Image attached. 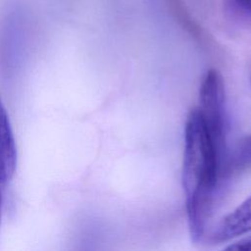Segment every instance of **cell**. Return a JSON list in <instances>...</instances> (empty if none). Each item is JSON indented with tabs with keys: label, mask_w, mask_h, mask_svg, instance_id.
Instances as JSON below:
<instances>
[{
	"label": "cell",
	"mask_w": 251,
	"mask_h": 251,
	"mask_svg": "<svg viewBox=\"0 0 251 251\" xmlns=\"http://www.w3.org/2000/svg\"><path fill=\"white\" fill-rule=\"evenodd\" d=\"M17 166V149L8 115L0 101V186L11 180Z\"/></svg>",
	"instance_id": "277c9868"
},
{
	"label": "cell",
	"mask_w": 251,
	"mask_h": 251,
	"mask_svg": "<svg viewBox=\"0 0 251 251\" xmlns=\"http://www.w3.org/2000/svg\"><path fill=\"white\" fill-rule=\"evenodd\" d=\"M251 167V134L240 138L226 154L220 166V177L243 172Z\"/></svg>",
	"instance_id": "5b68a950"
},
{
	"label": "cell",
	"mask_w": 251,
	"mask_h": 251,
	"mask_svg": "<svg viewBox=\"0 0 251 251\" xmlns=\"http://www.w3.org/2000/svg\"><path fill=\"white\" fill-rule=\"evenodd\" d=\"M232 251H251V236L242 238L226 248Z\"/></svg>",
	"instance_id": "52a82bcc"
},
{
	"label": "cell",
	"mask_w": 251,
	"mask_h": 251,
	"mask_svg": "<svg viewBox=\"0 0 251 251\" xmlns=\"http://www.w3.org/2000/svg\"><path fill=\"white\" fill-rule=\"evenodd\" d=\"M198 108L208 133L217 150L219 162L223 161L226 149L225 137V86L222 75L216 70H209L202 81Z\"/></svg>",
	"instance_id": "7a4b0ae2"
},
{
	"label": "cell",
	"mask_w": 251,
	"mask_h": 251,
	"mask_svg": "<svg viewBox=\"0 0 251 251\" xmlns=\"http://www.w3.org/2000/svg\"><path fill=\"white\" fill-rule=\"evenodd\" d=\"M251 231V196L224 217L212 232L217 242L230 240Z\"/></svg>",
	"instance_id": "3957f363"
},
{
	"label": "cell",
	"mask_w": 251,
	"mask_h": 251,
	"mask_svg": "<svg viewBox=\"0 0 251 251\" xmlns=\"http://www.w3.org/2000/svg\"><path fill=\"white\" fill-rule=\"evenodd\" d=\"M0 210H1V191H0Z\"/></svg>",
	"instance_id": "ba28073f"
},
{
	"label": "cell",
	"mask_w": 251,
	"mask_h": 251,
	"mask_svg": "<svg viewBox=\"0 0 251 251\" xmlns=\"http://www.w3.org/2000/svg\"><path fill=\"white\" fill-rule=\"evenodd\" d=\"M219 178L217 150L199 109L194 108L186 120L182 166V185L193 241H199L204 235Z\"/></svg>",
	"instance_id": "6da1fadb"
},
{
	"label": "cell",
	"mask_w": 251,
	"mask_h": 251,
	"mask_svg": "<svg viewBox=\"0 0 251 251\" xmlns=\"http://www.w3.org/2000/svg\"><path fill=\"white\" fill-rule=\"evenodd\" d=\"M227 7L237 15L251 20V0H226Z\"/></svg>",
	"instance_id": "8992f818"
}]
</instances>
